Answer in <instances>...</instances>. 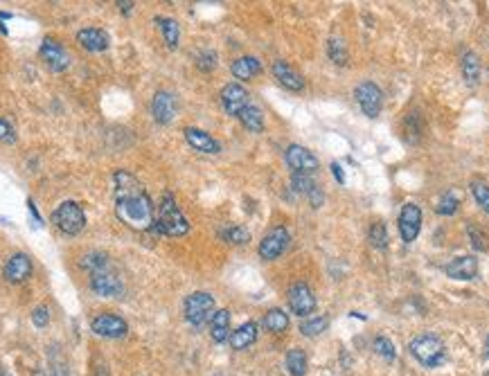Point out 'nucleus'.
I'll list each match as a JSON object with an SVG mask.
<instances>
[{"instance_id": "nucleus-43", "label": "nucleus", "mask_w": 489, "mask_h": 376, "mask_svg": "<svg viewBox=\"0 0 489 376\" xmlns=\"http://www.w3.org/2000/svg\"><path fill=\"white\" fill-rule=\"evenodd\" d=\"M332 171H334V178H336V180L341 182V185H343V182H345V176H343V169H341L339 162H332Z\"/></svg>"}, {"instance_id": "nucleus-16", "label": "nucleus", "mask_w": 489, "mask_h": 376, "mask_svg": "<svg viewBox=\"0 0 489 376\" xmlns=\"http://www.w3.org/2000/svg\"><path fill=\"white\" fill-rule=\"evenodd\" d=\"M5 279L12 284H21L25 279H30L32 275V259L27 257L25 253H16L7 259L5 264V271H3Z\"/></svg>"}, {"instance_id": "nucleus-32", "label": "nucleus", "mask_w": 489, "mask_h": 376, "mask_svg": "<svg viewBox=\"0 0 489 376\" xmlns=\"http://www.w3.org/2000/svg\"><path fill=\"white\" fill-rule=\"evenodd\" d=\"M291 187L298 191V194H304L306 198H309L316 189H318V185L311 180L309 173H293L291 176Z\"/></svg>"}, {"instance_id": "nucleus-5", "label": "nucleus", "mask_w": 489, "mask_h": 376, "mask_svg": "<svg viewBox=\"0 0 489 376\" xmlns=\"http://www.w3.org/2000/svg\"><path fill=\"white\" fill-rule=\"evenodd\" d=\"M183 311H185V320L192 327H203L210 318H212L215 311V297L205 293V291H196L185 297V304H183Z\"/></svg>"}, {"instance_id": "nucleus-2", "label": "nucleus", "mask_w": 489, "mask_h": 376, "mask_svg": "<svg viewBox=\"0 0 489 376\" xmlns=\"http://www.w3.org/2000/svg\"><path fill=\"white\" fill-rule=\"evenodd\" d=\"M153 228H156L160 235H167V237H183L189 233V221L183 212H180L176 198L171 194L162 196Z\"/></svg>"}, {"instance_id": "nucleus-31", "label": "nucleus", "mask_w": 489, "mask_h": 376, "mask_svg": "<svg viewBox=\"0 0 489 376\" xmlns=\"http://www.w3.org/2000/svg\"><path fill=\"white\" fill-rule=\"evenodd\" d=\"M327 54H329V59L336 63V65H345V63H348V59H350L348 47H345L343 38H339V36H332L329 41H327Z\"/></svg>"}, {"instance_id": "nucleus-30", "label": "nucleus", "mask_w": 489, "mask_h": 376, "mask_svg": "<svg viewBox=\"0 0 489 376\" xmlns=\"http://www.w3.org/2000/svg\"><path fill=\"white\" fill-rule=\"evenodd\" d=\"M329 327V320L325 315H316V318H309V320H304L300 324V334L306 336V338H313V336H320L323 331H327Z\"/></svg>"}, {"instance_id": "nucleus-21", "label": "nucleus", "mask_w": 489, "mask_h": 376, "mask_svg": "<svg viewBox=\"0 0 489 376\" xmlns=\"http://www.w3.org/2000/svg\"><path fill=\"white\" fill-rule=\"evenodd\" d=\"M230 72H233V77H237V79L251 81L253 77L262 72V63L260 59H255V56H239V59L230 63Z\"/></svg>"}, {"instance_id": "nucleus-26", "label": "nucleus", "mask_w": 489, "mask_h": 376, "mask_svg": "<svg viewBox=\"0 0 489 376\" xmlns=\"http://www.w3.org/2000/svg\"><path fill=\"white\" fill-rule=\"evenodd\" d=\"M264 327L271 334H284L289 329V315H286L282 308H271L264 315Z\"/></svg>"}, {"instance_id": "nucleus-35", "label": "nucleus", "mask_w": 489, "mask_h": 376, "mask_svg": "<svg viewBox=\"0 0 489 376\" xmlns=\"http://www.w3.org/2000/svg\"><path fill=\"white\" fill-rule=\"evenodd\" d=\"M458 205H460L458 196L453 194V191H447V194H444L442 198H440V203L435 205V210H437V214H442V217H451V214H456Z\"/></svg>"}, {"instance_id": "nucleus-8", "label": "nucleus", "mask_w": 489, "mask_h": 376, "mask_svg": "<svg viewBox=\"0 0 489 376\" xmlns=\"http://www.w3.org/2000/svg\"><path fill=\"white\" fill-rule=\"evenodd\" d=\"M291 235L286 228H273L271 233H266L264 239L260 241V257L266 259V262H273L280 255H284V250L289 248Z\"/></svg>"}, {"instance_id": "nucleus-20", "label": "nucleus", "mask_w": 489, "mask_h": 376, "mask_svg": "<svg viewBox=\"0 0 489 376\" xmlns=\"http://www.w3.org/2000/svg\"><path fill=\"white\" fill-rule=\"evenodd\" d=\"M185 140L192 149H196L201 153H219L222 151V144H219L210 133L194 129V127H187L185 129Z\"/></svg>"}, {"instance_id": "nucleus-23", "label": "nucleus", "mask_w": 489, "mask_h": 376, "mask_svg": "<svg viewBox=\"0 0 489 376\" xmlns=\"http://www.w3.org/2000/svg\"><path fill=\"white\" fill-rule=\"evenodd\" d=\"M210 336L215 343H226L230 338V311L228 308H219L210 318Z\"/></svg>"}, {"instance_id": "nucleus-48", "label": "nucleus", "mask_w": 489, "mask_h": 376, "mask_svg": "<svg viewBox=\"0 0 489 376\" xmlns=\"http://www.w3.org/2000/svg\"><path fill=\"white\" fill-rule=\"evenodd\" d=\"M34 376H43V374H41V372H36V374H34Z\"/></svg>"}, {"instance_id": "nucleus-36", "label": "nucleus", "mask_w": 489, "mask_h": 376, "mask_svg": "<svg viewBox=\"0 0 489 376\" xmlns=\"http://www.w3.org/2000/svg\"><path fill=\"white\" fill-rule=\"evenodd\" d=\"M472 194L476 198V203L481 205L485 212H489V185L485 180H474L472 182Z\"/></svg>"}, {"instance_id": "nucleus-18", "label": "nucleus", "mask_w": 489, "mask_h": 376, "mask_svg": "<svg viewBox=\"0 0 489 376\" xmlns=\"http://www.w3.org/2000/svg\"><path fill=\"white\" fill-rule=\"evenodd\" d=\"M273 75H275V79L280 81V86H284L286 91L300 93L304 88V77L286 61H275L273 63Z\"/></svg>"}, {"instance_id": "nucleus-14", "label": "nucleus", "mask_w": 489, "mask_h": 376, "mask_svg": "<svg viewBox=\"0 0 489 376\" xmlns=\"http://www.w3.org/2000/svg\"><path fill=\"white\" fill-rule=\"evenodd\" d=\"M91 291L100 297H120L124 293V284L111 271H100L91 275Z\"/></svg>"}, {"instance_id": "nucleus-39", "label": "nucleus", "mask_w": 489, "mask_h": 376, "mask_svg": "<svg viewBox=\"0 0 489 376\" xmlns=\"http://www.w3.org/2000/svg\"><path fill=\"white\" fill-rule=\"evenodd\" d=\"M196 68L203 70V72H210L217 68V54L212 50H203L196 54Z\"/></svg>"}, {"instance_id": "nucleus-7", "label": "nucleus", "mask_w": 489, "mask_h": 376, "mask_svg": "<svg viewBox=\"0 0 489 376\" xmlns=\"http://www.w3.org/2000/svg\"><path fill=\"white\" fill-rule=\"evenodd\" d=\"M38 56L45 63L47 70L52 72H63L70 68V54L65 52V47L61 43H56L54 38H45L38 47Z\"/></svg>"}, {"instance_id": "nucleus-38", "label": "nucleus", "mask_w": 489, "mask_h": 376, "mask_svg": "<svg viewBox=\"0 0 489 376\" xmlns=\"http://www.w3.org/2000/svg\"><path fill=\"white\" fill-rule=\"evenodd\" d=\"M368 237H370V244L375 248H386L388 246V230H386V226L381 224V221L372 224Z\"/></svg>"}, {"instance_id": "nucleus-22", "label": "nucleus", "mask_w": 489, "mask_h": 376, "mask_svg": "<svg viewBox=\"0 0 489 376\" xmlns=\"http://www.w3.org/2000/svg\"><path fill=\"white\" fill-rule=\"evenodd\" d=\"M230 347L237 352L248 350L255 340H257V322H244L242 327H237L235 331H230Z\"/></svg>"}, {"instance_id": "nucleus-46", "label": "nucleus", "mask_w": 489, "mask_h": 376, "mask_svg": "<svg viewBox=\"0 0 489 376\" xmlns=\"http://www.w3.org/2000/svg\"><path fill=\"white\" fill-rule=\"evenodd\" d=\"M485 356L489 359V336H487V343H485Z\"/></svg>"}, {"instance_id": "nucleus-28", "label": "nucleus", "mask_w": 489, "mask_h": 376, "mask_svg": "<svg viewBox=\"0 0 489 376\" xmlns=\"http://www.w3.org/2000/svg\"><path fill=\"white\" fill-rule=\"evenodd\" d=\"M286 370H289L291 376H304L306 374V354L298 347H293L286 354Z\"/></svg>"}, {"instance_id": "nucleus-15", "label": "nucleus", "mask_w": 489, "mask_h": 376, "mask_svg": "<svg viewBox=\"0 0 489 376\" xmlns=\"http://www.w3.org/2000/svg\"><path fill=\"white\" fill-rule=\"evenodd\" d=\"M151 113L158 124H169L176 118V97L169 91H158L151 100Z\"/></svg>"}, {"instance_id": "nucleus-40", "label": "nucleus", "mask_w": 489, "mask_h": 376, "mask_svg": "<svg viewBox=\"0 0 489 376\" xmlns=\"http://www.w3.org/2000/svg\"><path fill=\"white\" fill-rule=\"evenodd\" d=\"M32 322L34 327H47V322H50V311H47V306L41 304V306H36L34 311H32Z\"/></svg>"}, {"instance_id": "nucleus-9", "label": "nucleus", "mask_w": 489, "mask_h": 376, "mask_svg": "<svg viewBox=\"0 0 489 376\" xmlns=\"http://www.w3.org/2000/svg\"><path fill=\"white\" fill-rule=\"evenodd\" d=\"M91 329L98 336H102V338H124L129 331V324L124 318L115 313H100L93 318Z\"/></svg>"}, {"instance_id": "nucleus-3", "label": "nucleus", "mask_w": 489, "mask_h": 376, "mask_svg": "<svg viewBox=\"0 0 489 376\" xmlns=\"http://www.w3.org/2000/svg\"><path fill=\"white\" fill-rule=\"evenodd\" d=\"M408 350H410V354H413V359L419 365H424V368H437V365H442L447 359L444 343L433 334L417 336V338H413V343H410Z\"/></svg>"}, {"instance_id": "nucleus-33", "label": "nucleus", "mask_w": 489, "mask_h": 376, "mask_svg": "<svg viewBox=\"0 0 489 376\" xmlns=\"http://www.w3.org/2000/svg\"><path fill=\"white\" fill-rule=\"evenodd\" d=\"M82 266L88 268L91 273H100V271H109V257L104 253H88L82 259Z\"/></svg>"}, {"instance_id": "nucleus-27", "label": "nucleus", "mask_w": 489, "mask_h": 376, "mask_svg": "<svg viewBox=\"0 0 489 376\" xmlns=\"http://www.w3.org/2000/svg\"><path fill=\"white\" fill-rule=\"evenodd\" d=\"M463 77L469 86H476L481 81V59L474 52H467L463 56Z\"/></svg>"}, {"instance_id": "nucleus-4", "label": "nucleus", "mask_w": 489, "mask_h": 376, "mask_svg": "<svg viewBox=\"0 0 489 376\" xmlns=\"http://www.w3.org/2000/svg\"><path fill=\"white\" fill-rule=\"evenodd\" d=\"M52 224L61 230L63 235H79L86 228V214L79 203L75 201H63V203L52 212Z\"/></svg>"}, {"instance_id": "nucleus-12", "label": "nucleus", "mask_w": 489, "mask_h": 376, "mask_svg": "<svg viewBox=\"0 0 489 376\" xmlns=\"http://www.w3.org/2000/svg\"><path fill=\"white\" fill-rule=\"evenodd\" d=\"M289 306L295 315L306 318L316 311V295L304 282H298L289 288Z\"/></svg>"}, {"instance_id": "nucleus-24", "label": "nucleus", "mask_w": 489, "mask_h": 376, "mask_svg": "<svg viewBox=\"0 0 489 376\" xmlns=\"http://www.w3.org/2000/svg\"><path fill=\"white\" fill-rule=\"evenodd\" d=\"M237 120L242 122L251 133H262L264 131V113L257 109L255 104H248L246 109L237 115Z\"/></svg>"}, {"instance_id": "nucleus-13", "label": "nucleus", "mask_w": 489, "mask_h": 376, "mask_svg": "<svg viewBox=\"0 0 489 376\" xmlns=\"http://www.w3.org/2000/svg\"><path fill=\"white\" fill-rule=\"evenodd\" d=\"M219 97H222V106H224V111L230 115V118H237V115L242 113L248 104H251V102H248V91L244 88L242 84H226Z\"/></svg>"}, {"instance_id": "nucleus-47", "label": "nucleus", "mask_w": 489, "mask_h": 376, "mask_svg": "<svg viewBox=\"0 0 489 376\" xmlns=\"http://www.w3.org/2000/svg\"><path fill=\"white\" fill-rule=\"evenodd\" d=\"M0 376H9V374L7 372H0Z\"/></svg>"}, {"instance_id": "nucleus-42", "label": "nucleus", "mask_w": 489, "mask_h": 376, "mask_svg": "<svg viewBox=\"0 0 489 376\" xmlns=\"http://www.w3.org/2000/svg\"><path fill=\"white\" fill-rule=\"evenodd\" d=\"M469 237H472V244L478 250H487V237L483 233H478L476 228H469Z\"/></svg>"}, {"instance_id": "nucleus-34", "label": "nucleus", "mask_w": 489, "mask_h": 376, "mask_svg": "<svg viewBox=\"0 0 489 376\" xmlns=\"http://www.w3.org/2000/svg\"><path fill=\"white\" fill-rule=\"evenodd\" d=\"M59 347H50V365H52V376H70V368H68V361H65V356L56 352Z\"/></svg>"}, {"instance_id": "nucleus-29", "label": "nucleus", "mask_w": 489, "mask_h": 376, "mask_svg": "<svg viewBox=\"0 0 489 376\" xmlns=\"http://www.w3.org/2000/svg\"><path fill=\"white\" fill-rule=\"evenodd\" d=\"M219 237L228 244H235V246H242V244H248L251 241V233L244 228V226H226L219 230Z\"/></svg>"}, {"instance_id": "nucleus-11", "label": "nucleus", "mask_w": 489, "mask_h": 376, "mask_svg": "<svg viewBox=\"0 0 489 376\" xmlns=\"http://www.w3.org/2000/svg\"><path fill=\"white\" fill-rule=\"evenodd\" d=\"M284 158H286V165L293 169V173H313L320 167L318 158H316L309 149L300 147V144H289L284 151Z\"/></svg>"}, {"instance_id": "nucleus-6", "label": "nucleus", "mask_w": 489, "mask_h": 376, "mask_svg": "<svg viewBox=\"0 0 489 376\" xmlns=\"http://www.w3.org/2000/svg\"><path fill=\"white\" fill-rule=\"evenodd\" d=\"M354 97H357L361 111L366 113L370 120L379 118V113L383 109V93L375 81H361L357 88H354Z\"/></svg>"}, {"instance_id": "nucleus-19", "label": "nucleus", "mask_w": 489, "mask_h": 376, "mask_svg": "<svg viewBox=\"0 0 489 376\" xmlns=\"http://www.w3.org/2000/svg\"><path fill=\"white\" fill-rule=\"evenodd\" d=\"M444 273L451 279H474L478 275V259L474 255H465V257H456L453 262H449L444 266Z\"/></svg>"}, {"instance_id": "nucleus-17", "label": "nucleus", "mask_w": 489, "mask_h": 376, "mask_svg": "<svg viewBox=\"0 0 489 376\" xmlns=\"http://www.w3.org/2000/svg\"><path fill=\"white\" fill-rule=\"evenodd\" d=\"M77 43L88 52H104V50H109L111 38L107 32L100 30V27H86V30L77 32Z\"/></svg>"}, {"instance_id": "nucleus-10", "label": "nucleus", "mask_w": 489, "mask_h": 376, "mask_svg": "<svg viewBox=\"0 0 489 376\" xmlns=\"http://www.w3.org/2000/svg\"><path fill=\"white\" fill-rule=\"evenodd\" d=\"M397 226H399V235L406 244H413V241L419 237V230H421V210L415 203H406L399 212V219H397Z\"/></svg>"}, {"instance_id": "nucleus-37", "label": "nucleus", "mask_w": 489, "mask_h": 376, "mask_svg": "<svg viewBox=\"0 0 489 376\" xmlns=\"http://www.w3.org/2000/svg\"><path fill=\"white\" fill-rule=\"evenodd\" d=\"M375 352H377V356H381L383 361H395V356H397V352H395V345H392L386 336H377L375 338Z\"/></svg>"}, {"instance_id": "nucleus-45", "label": "nucleus", "mask_w": 489, "mask_h": 376, "mask_svg": "<svg viewBox=\"0 0 489 376\" xmlns=\"http://www.w3.org/2000/svg\"><path fill=\"white\" fill-rule=\"evenodd\" d=\"M118 5H120V9H122V14H129L131 7H133V3H118Z\"/></svg>"}, {"instance_id": "nucleus-44", "label": "nucleus", "mask_w": 489, "mask_h": 376, "mask_svg": "<svg viewBox=\"0 0 489 376\" xmlns=\"http://www.w3.org/2000/svg\"><path fill=\"white\" fill-rule=\"evenodd\" d=\"M95 372H98V376H111V374H109V365H104V363H100L98 370H95Z\"/></svg>"}, {"instance_id": "nucleus-1", "label": "nucleus", "mask_w": 489, "mask_h": 376, "mask_svg": "<svg viewBox=\"0 0 489 376\" xmlns=\"http://www.w3.org/2000/svg\"><path fill=\"white\" fill-rule=\"evenodd\" d=\"M115 217L127 228L145 233L156 224L153 203L142 189L140 180L133 173L118 169L115 171Z\"/></svg>"}, {"instance_id": "nucleus-25", "label": "nucleus", "mask_w": 489, "mask_h": 376, "mask_svg": "<svg viewBox=\"0 0 489 376\" xmlns=\"http://www.w3.org/2000/svg\"><path fill=\"white\" fill-rule=\"evenodd\" d=\"M156 25L158 30L162 32V38H165L167 47L171 50H176L178 47V41H180V27L174 18H167V16H156Z\"/></svg>"}, {"instance_id": "nucleus-41", "label": "nucleus", "mask_w": 489, "mask_h": 376, "mask_svg": "<svg viewBox=\"0 0 489 376\" xmlns=\"http://www.w3.org/2000/svg\"><path fill=\"white\" fill-rule=\"evenodd\" d=\"M0 142H5V144L16 142V133H14L12 124H9L7 120H0Z\"/></svg>"}]
</instances>
